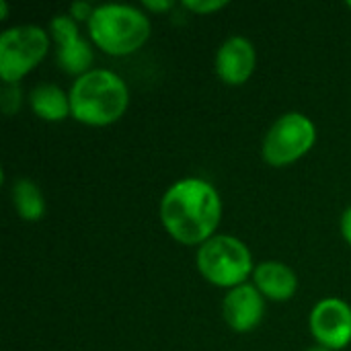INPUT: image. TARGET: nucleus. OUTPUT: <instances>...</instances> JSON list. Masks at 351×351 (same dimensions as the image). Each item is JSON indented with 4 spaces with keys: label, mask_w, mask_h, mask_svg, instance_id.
Listing matches in <instances>:
<instances>
[{
    "label": "nucleus",
    "mask_w": 351,
    "mask_h": 351,
    "mask_svg": "<svg viewBox=\"0 0 351 351\" xmlns=\"http://www.w3.org/2000/svg\"><path fill=\"white\" fill-rule=\"evenodd\" d=\"M197 269L214 286H243L253 269V257L247 245L234 237L218 234L206 241L197 251Z\"/></svg>",
    "instance_id": "20e7f679"
},
{
    "label": "nucleus",
    "mask_w": 351,
    "mask_h": 351,
    "mask_svg": "<svg viewBox=\"0 0 351 351\" xmlns=\"http://www.w3.org/2000/svg\"><path fill=\"white\" fill-rule=\"evenodd\" d=\"M222 218V202L204 179H181L160 199L165 230L183 245H204L214 237Z\"/></svg>",
    "instance_id": "f257e3e1"
},
{
    "label": "nucleus",
    "mask_w": 351,
    "mask_h": 351,
    "mask_svg": "<svg viewBox=\"0 0 351 351\" xmlns=\"http://www.w3.org/2000/svg\"><path fill=\"white\" fill-rule=\"evenodd\" d=\"M49 29H51V37L58 43L56 58H58L60 68L66 74H72V76H78V78L84 76L86 72H90L95 56H93L90 45L80 37L76 21L70 14L68 16L58 14V16L51 19Z\"/></svg>",
    "instance_id": "0eeeda50"
},
{
    "label": "nucleus",
    "mask_w": 351,
    "mask_h": 351,
    "mask_svg": "<svg viewBox=\"0 0 351 351\" xmlns=\"http://www.w3.org/2000/svg\"><path fill=\"white\" fill-rule=\"evenodd\" d=\"M49 37L41 27L21 25L6 29L0 37V76L6 84L19 82L47 53Z\"/></svg>",
    "instance_id": "39448f33"
},
{
    "label": "nucleus",
    "mask_w": 351,
    "mask_h": 351,
    "mask_svg": "<svg viewBox=\"0 0 351 351\" xmlns=\"http://www.w3.org/2000/svg\"><path fill=\"white\" fill-rule=\"evenodd\" d=\"M0 8H2V14H0V19H6V14H8V6H6V2H0Z\"/></svg>",
    "instance_id": "6ab92c4d"
},
{
    "label": "nucleus",
    "mask_w": 351,
    "mask_h": 351,
    "mask_svg": "<svg viewBox=\"0 0 351 351\" xmlns=\"http://www.w3.org/2000/svg\"><path fill=\"white\" fill-rule=\"evenodd\" d=\"M255 47L245 37H228L216 53V72L218 76L232 86H239L249 80L255 70Z\"/></svg>",
    "instance_id": "9d476101"
},
{
    "label": "nucleus",
    "mask_w": 351,
    "mask_h": 351,
    "mask_svg": "<svg viewBox=\"0 0 351 351\" xmlns=\"http://www.w3.org/2000/svg\"><path fill=\"white\" fill-rule=\"evenodd\" d=\"M311 331L327 350H343L351 341V306L339 298L321 300L311 313Z\"/></svg>",
    "instance_id": "6e6552de"
},
{
    "label": "nucleus",
    "mask_w": 351,
    "mask_h": 351,
    "mask_svg": "<svg viewBox=\"0 0 351 351\" xmlns=\"http://www.w3.org/2000/svg\"><path fill=\"white\" fill-rule=\"evenodd\" d=\"M263 313H265L263 296L255 286L249 284L232 288L222 302L224 321L237 333L253 331L261 323Z\"/></svg>",
    "instance_id": "1a4fd4ad"
},
{
    "label": "nucleus",
    "mask_w": 351,
    "mask_h": 351,
    "mask_svg": "<svg viewBox=\"0 0 351 351\" xmlns=\"http://www.w3.org/2000/svg\"><path fill=\"white\" fill-rule=\"evenodd\" d=\"M12 204L23 220L37 222L45 214V199L41 189L31 179H16L10 187Z\"/></svg>",
    "instance_id": "ddd939ff"
},
{
    "label": "nucleus",
    "mask_w": 351,
    "mask_h": 351,
    "mask_svg": "<svg viewBox=\"0 0 351 351\" xmlns=\"http://www.w3.org/2000/svg\"><path fill=\"white\" fill-rule=\"evenodd\" d=\"M88 33L99 49L109 56H128L140 49L150 37L148 16L125 4H103L97 6L90 21Z\"/></svg>",
    "instance_id": "7ed1b4c3"
},
{
    "label": "nucleus",
    "mask_w": 351,
    "mask_h": 351,
    "mask_svg": "<svg viewBox=\"0 0 351 351\" xmlns=\"http://www.w3.org/2000/svg\"><path fill=\"white\" fill-rule=\"evenodd\" d=\"M348 6H350V8H351V2H348Z\"/></svg>",
    "instance_id": "412c9836"
},
{
    "label": "nucleus",
    "mask_w": 351,
    "mask_h": 351,
    "mask_svg": "<svg viewBox=\"0 0 351 351\" xmlns=\"http://www.w3.org/2000/svg\"><path fill=\"white\" fill-rule=\"evenodd\" d=\"M228 2L226 0H185L183 6L197 12V14H210V12H216L220 8H224Z\"/></svg>",
    "instance_id": "4468645a"
},
{
    "label": "nucleus",
    "mask_w": 351,
    "mask_h": 351,
    "mask_svg": "<svg viewBox=\"0 0 351 351\" xmlns=\"http://www.w3.org/2000/svg\"><path fill=\"white\" fill-rule=\"evenodd\" d=\"M29 103L35 115L45 121H62L68 115H72L70 95H66L60 86L49 82L37 84L29 95Z\"/></svg>",
    "instance_id": "f8f14e48"
},
{
    "label": "nucleus",
    "mask_w": 351,
    "mask_h": 351,
    "mask_svg": "<svg viewBox=\"0 0 351 351\" xmlns=\"http://www.w3.org/2000/svg\"><path fill=\"white\" fill-rule=\"evenodd\" d=\"M317 140L315 123L302 113L282 115L263 140V158L271 167H288L302 158Z\"/></svg>",
    "instance_id": "423d86ee"
},
{
    "label": "nucleus",
    "mask_w": 351,
    "mask_h": 351,
    "mask_svg": "<svg viewBox=\"0 0 351 351\" xmlns=\"http://www.w3.org/2000/svg\"><path fill=\"white\" fill-rule=\"evenodd\" d=\"M144 6L152 12H162V10H169L173 8V2L171 0H146Z\"/></svg>",
    "instance_id": "f3484780"
},
{
    "label": "nucleus",
    "mask_w": 351,
    "mask_h": 351,
    "mask_svg": "<svg viewBox=\"0 0 351 351\" xmlns=\"http://www.w3.org/2000/svg\"><path fill=\"white\" fill-rule=\"evenodd\" d=\"M93 12H95V8L90 4H86V2H74L70 6V16L74 21H90Z\"/></svg>",
    "instance_id": "dca6fc26"
},
{
    "label": "nucleus",
    "mask_w": 351,
    "mask_h": 351,
    "mask_svg": "<svg viewBox=\"0 0 351 351\" xmlns=\"http://www.w3.org/2000/svg\"><path fill=\"white\" fill-rule=\"evenodd\" d=\"M341 234L351 245V208H348L341 216Z\"/></svg>",
    "instance_id": "a211bd4d"
},
{
    "label": "nucleus",
    "mask_w": 351,
    "mask_h": 351,
    "mask_svg": "<svg viewBox=\"0 0 351 351\" xmlns=\"http://www.w3.org/2000/svg\"><path fill=\"white\" fill-rule=\"evenodd\" d=\"M0 105H2V109H4L6 115H12V113L19 109V105H21V90H19V86L6 84L4 90H2V101H0Z\"/></svg>",
    "instance_id": "2eb2a0df"
},
{
    "label": "nucleus",
    "mask_w": 351,
    "mask_h": 351,
    "mask_svg": "<svg viewBox=\"0 0 351 351\" xmlns=\"http://www.w3.org/2000/svg\"><path fill=\"white\" fill-rule=\"evenodd\" d=\"M306 351H331V350H327V348L319 346V348H311V350H306Z\"/></svg>",
    "instance_id": "aec40b11"
},
{
    "label": "nucleus",
    "mask_w": 351,
    "mask_h": 351,
    "mask_svg": "<svg viewBox=\"0 0 351 351\" xmlns=\"http://www.w3.org/2000/svg\"><path fill=\"white\" fill-rule=\"evenodd\" d=\"M253 280L261 296H267L269 300H278V302L290 300L298 288L296 274L280 261L259 263L253 271Z\"/></svg>",
    "instance_id": "9b49d317"
},
{
    "label": "nucleus",
    "mask_w": 351,
    "mask_h": 351,
    "mask_svg": "<svg viewBox=\"0 0 351 351\" xmlns=\"http://www.w3.org/2000/svg\"><path fill=\"white\" fill-rule=\"evenodd\" d=\"M130 103L125 82L111 70H90L76 78L70 90L72 117L86 125H109L117 121Z\"/></svg>",
    "instance_id": "f03ea898"
}]
</instances>
